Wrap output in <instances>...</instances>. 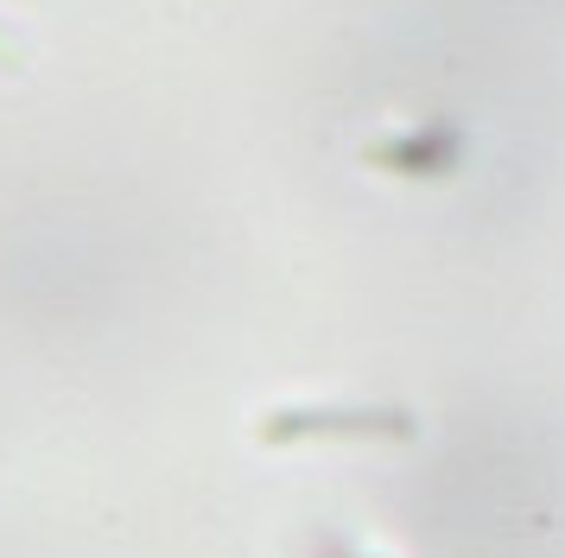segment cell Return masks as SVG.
<instances>
[{"instance_id":"2","label":"cell","mask_w":565,"mask_h":558,"mask_svg":"<svg viewBox=\"0 0 565 558\" xmlns=\"http://www.w3.org/2000/svg\"><path fill=\"white\" fill-rule=\"evenodd\" d=\"M0 71H20V51H13V39L0 32Z\"/></svg>"},{"instance_id":"1","label":"cell","mask_w":565,"mask_h":558,"mask_svg":"<svg viewBox=\"0 0 565 558\" xmlns=\"http://www.w3.org/2000/svg\"><path fill=\"white\" fill-rule=\"evenodd\" d=\"M419 419L407 406H274L255 426L260 444H306V438H413Z\"/></svg>"}]
</instances>
